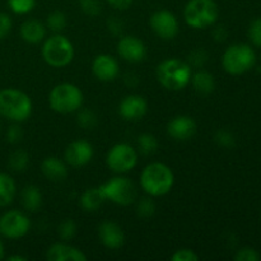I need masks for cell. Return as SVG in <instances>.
<instances>
[{"mask_svg":"<svg viewBox=\"0 0 261 261\" xmlns=\"http://www.w3.org/2000/svg\"><path fill=\"white\" fill-rule=\"evenodd\" d=\"M150 28L162 40H173L178 33V20L172 12L166 9L157 10L150 15Z\"/></svg>","mask_w":261,"mask_h":261,"instance_id":"cell-11","label":"cell"},{"mask_svg":"<svg viewBox=\"0 0 261 261\" xmlns=\"http://www.w3.org/2000/svg\"><path fill=\"white\" fill-rule=\"evenodd\" d=\"M249 38L256 47H261V18H256L250 23Z\"/></svg>","mask_w":261,"mask_h":261,"instance_id":"cell-35","label":"cell"},{"mask_svg":"<svg viewBox=\"0 0 261 261\" xmlns=\"http://www.w3.org/2000/svg\"><path fill=\"white\" fill-rule=\"evenodd\" d=\"M48 261H86L87 256L76 247L66 244H54L46 252Z\"/></svg>","mask_w":261,"mask_h":261,"instance_id":"cell-18","label":"cell"},{"mask_svg":"<svg viewBox=\"0 0 261 261\" xmlns=\"http://www.w3.org/2000/svg\"><path fill=\"white\" fill-rule=\"evenodd\" d=\"M172 261H198L199 255L194 250L180 249L171 256Z\"/></svg>","mask_w":261,"mask_h":261,"instance_id":"cell-37","label":"cell"},{"mask_svg":"<svg viewBox=\"0 0 261 261\" xmlns=\"http://www.w3.org/2000/svg\"><path fill=\"white\" fill-rule=\"evenodd\" d=\"M9 167L15 172H23L30 165V155L24 150H15L9 157Z\"/></svg>","mask_w":261,"mask_h":261,"instance_id":"cell-26","label":"cell"},{"mask_svg":"<svg viewBox=\"0 0 261 261\" xmlns=\"http://www.w3.org/2000/svg\"><path fill=\"white\" fill-rule=\"evenodd\" d=\"M208 60V54L204 50H194L189 54V61L188 64L190 66H195V68H200L204 66V64Z\"/></svg>","mask_w":261,"mask_h":261,"instance_id":"cell-36","label":"cell"},{"mask_svg":"<svg viewBox=\"0 0 261 261\" xmlns=\"http://www.w3.org/2000/svg\"><path fill=\"white\" fill-rule=\"evenodd\" d=\"M219 9L214 0H189L184 8V19L194 30H205L216 24Z\"/></svg>","mask_w":261,"mask_h":261,"instance_id":"cell-4","label":"cell"},{"mask_svg":"<svg viewBox=\"0 0 261 261\" xmlns=\"http://www.w3.org/2000/svg\"><path fill=\"white\" fill-rule=\"evenodd\" d=\"M82 10L89 17H97L102 10L101 0H79Z\"/></svg>","mask_w":261,"mask_h":261,"instance_id":"cell-33","label":"cell"},{"mask_svg":"<svg viewBox=\"0 0 261 261\" xmlns=\"http://www.w3.org/2000/svg\"><path fill=\"white\" fill-rule=\"evenodd\" d=\"M50 107L58 114H71L78 111L83 103L81 88L73 83H60L48 94Z\"/></svg>","mask_w":261,"mask_h":261,"instance_id":"cell-6","label":"cell"},{"mask_svg":"<svg viewBox=\"0 0 261 261\" xmlns=\"http://www.w3.org/2000/svg\"><path fill=\"white\" fill-rule=\"evenodd\" d=\"M4 252H5V249H4V245H3L2 240H0V260L4 257Z\"/></svg>","mask_w":261,"mask_h":261,"instance_id":"cell-44","label":"cell"},{"mask_svg":"<svg viewBox=\"0 0 261 261\" xmlns=\"http://www.w3.org/2000/svg\"><path fill=\"white\" fill-rule=\"evenodd\" d=\"M138 153L132 145L126 143H119L109 150L106 155V163L110 170L116 173H126L137 166Z\"/></svg>","mask_w":261,"mask_h":261,"instance_id":"cell-9","label":"cell"},{"mask_svg":"<svg viewBox=\"0 0 261 261\" xmlns=\"http://www.w3.org/2000/svg\"><path fill=\"white\" fill-rule=\"evenodd\" d=\"M32 114L30 96L17 88L0 91V116L14 122H23Z\"/></svg>","mask_w":261,"mask_h":261,"instance_id":"cell-2","label":"cell"},{"mask_svg":"<svg viewBox=\"0 0 261 261\" xmlns=\"http://www.w3.org/2000/svg\"><path fill=\"white\" fill-rule=\"evenodd\" d=\"M41 171L47 180L53 182H61L68 177V167L64 161L58 157H47L41 163Z\"/></svg>","mask_w":261,"mask_h":261,"instance_id":"cell-19","label":"cell"},{"mask_svg":"<svg viewBox=\"0 0 261 261\" xmlns=\"http://www.w3.org/2000/svg\"><path fill=\"white\" fill-rule=\"evenodd\" d=\"M94 150L91 143L87 140H74L66 147L64 158L71 167H82L91 162Z\"/></svg>","mask_w":261,"mask_h":261,"instance_id":"cell-12","label":"cell"},{"mask_svg":"<svg viewBox=\"0 0 261 261\" xmlns=\"http://www.w3.org/2000/svg\"><path fill=\"white\" fill-rule=\"evenodd\" d=\"M106 195H105L102 186H96V188L87 189L81 196V206L86 212H96L103 205L106 201Z\"/></svg>","mask_w":261,"mask_h":261,"instance_id":"cell-21","label":"cell"},{"mask_svg":"<svg viewBox=\"0 0 261 261\" xmlns=\"http://www.w3.org/2000/svg\"><path fill=\"white\" fill-rule=\"evenodd\" d=\"M17 186L13 177L8 173L0 172V208L8 206L14 200Z\"/></svg>","mask_w":261,"mask_h":261,"instance_id":"cell-23","label":"cell"},{"mask_svg":"<svg viewBox=\"0 0 261 261\" xmlns=\"http://www.w3.org/2000/svg\"><path fill=\"white\" fill-rule=\"evenodd\" d=\"M214 142H216L219 147L227 148V149L233 148L234 144H236V139H234L233 134H232L231 132H228V130L224 129L218 130V132L214 134Z\"/></svg>","mask_w":261,"mask_h":261,"instance_id":"cell-31","label":"cell"},{"mask_svg":"<svg viewBox=\"0 0 261 261\" xmlns=\"http://www.w3.org/2000/svg\"><path fill=\"white\" fill-rule=\"evenodd\" d=\"M148 111V103L142 96L130 94L126 96L119 105V114L127 121L140 120Z\"/></svg>","mask_w":261,"mask_h":261,"instance_id":"cell-14","label":"cell"},{"mask_svg":"<svg viewBox=\"0 0 261 261\" xmlns=\"http://www.w3.org/2000/svg\"><path fill=\"white\" fill-rule=\"evenodd\" d=\"M191 66L180 59H167L157 66V79L168 91H181L191 79Z\"/></svg>","mask_w":261,"mask_h":261,"instance_id":"cell-3","label":"cell"},{"mask_svg":"<svg viewBox=\"0 0 261 261\" xmlns=\"http://www.w3.org/2000/svg\"><path fill=\"white\" fill-rule=\"evenodd\" d=\"M190 82L194 89L200 94H211L216 88L214 76L205 70H199L195 74H193Z\"/></svg>","mask_w":261,"mask_h":261,"instance_id":"cell-24","label":"cell"},{"mask_svg":"<svg viewBox=\"0 0 261 261\" xmlns=\"http://www.w3.org/2000/svg\"><path fill=\"white\" fill-rule=\"evenodd\" d=\"M117 53L129 63H139L147 55L144 42L134 36H125L117 42Z\"/></svg>","mask_w":261,"mask_h":261,"instance_id":"cell-13","label":"cell"},{"mask_svg":"<svg viewBox=\"0 0 261 261\" xmlns=\"http://www.w3.org/2000/svg\"><path fill=\"white\" fill-rule=\"evenodd\" d=\"M35 5L36 0H8V7L14 14H27Z\"/></svg>","mask_w":261,"mask_h":261,"instance_id":"cell-29","label":"cell"},{"mask_svg":"<svg viewBox=\"0 0 261 261\" xmlns=\"http://www.w3.org/2000/svg\"><path fill=\"white\" fill-rule=\"evenodd\" d=\"M175 184V175L167 165L153 162L145 166L140 175V185L150 196H162L170 193Z\"/></svg>","mask_w":261,"mask_h":261,"instance_id":"cell-1","label":"cell"},{"mask_svg":"<svg viewBox=\"0 0 261 261\" xmlns=\"http://www.w3.org/2000/svg\"><path fill=\"white\" fill-rule=\"evenodd\" d=\"M167 133L175 140H189L196 133V122L193 117L180 115L171 120L167 124Z\"/></svg>","mask_w":261,"mask_h":261,"instance_id":"cell-16","label":"cell"},{"mask_svg":"<svg viewBox=\"0 0 261 261\" xmlns=\"http://www.w3.org/2000/svg\"><path fill=\"white\" fill-rule=\"evenodd\" d=\"M138 147L144 155L153 154L158 149V140L153 134L144 133L138 138Z\"/></svg>","mask_w":261,"mask_h":261,"instance_id":"cell-25","label":"cell"},{"mask_svg":"<svg viewBox=\"0 0 261 261\" xmlns=\"http://www.w3.org/2000/svg\"><path fill=\"white\" fill-rule=\"evenodd\" d=\"M12 18L7 13L0 12V40L5 38L12 30Z\"/></svg>","mask_w":261,"mask_h":261,"instance_id":"cell-38","label":"cell"},{"mask_svg":"<svg viewBox=\"0 0 261 261\" xmlns=\"http://www.w3.org/2000/svg\"><path fill=\"white\" fill-rule=\"evenodd\" d=\"M42 58L53 68H64L74 59V46L65 36L56 33L45 41L42 46Z\"/></svg>","mask_w":261,"mask_h":261,"instance_id":"cell-7","label":"cell"},{"mask_svg":"<svg viewBox=\"0 0 261 261\" xmlns=\"http://www.w3.org/2000/svg\"><path fill=\"white\" fill-rule=\"evenodd\" d=\"M31 228V221L23 212L12 209L0 216V234L5 239H22Z\"/></svg>","mask_w":261,"mask_h":261,"instance_id":"cell-10","label":"cell"},{"mask_svg":"<svg viewBox=\"0 0 261 261\" xmlns=\"http://www.w3.org/2000/svg\"><path fill=\"white\" fill-rule=\"evenodd\" d=\"M119 64L116 59L107 54H101L94 58L92 63V71L98 81L111 82L119 75Z\"/></svg>","mask_w":261,"mask_h":261,"instance_id":"cell-15","label":"cell"},{"mask_svg":"<svg viewBox=\"0 0 261 261\" xmlns=\"http://www.w3.org/2000/svg\"><path fill=\"white\" fill-rule=\"evenodd\" d=\"M76 229H78V227H76V223L73 219H65L58 227V234L60 236L61 240L68 241V240H71L75 236Z\"/></svg>","mask_w":261,"mask_h":261,"instance_id":"cell-30","label":"cell"},{"mask_svg":"<svg viewBox=\"0 0 261 261\" xmlns=\"http://www.w3.org/2000/svg\"><path fill=\"white\" fill-rule=\"evenodd\" d=\"M155 212V204L152 199L149 198H143L138 201L137 205V213L138 216L142 218H149L154 214Z\"/></svg>","mask_w":261,"mask_h":261,"instance_id":"cell-32","label":"cell"},{"mask_svg":"<svg viewBox=\"0 0 261 261\" xmlns=\"http://www.w3.org/2000/svg\"><path fill=\"white\" fill-rule=\"evenodd\" d=\"M8 260L9 261H25L24 256H19V255H13V256H9L8 257Z\"/></svg>","mask_w":261,"mask_h":261,"instance_id":"cell-43","label":"cell"},{"mask_svg":"<svg viewBox=\"0 0 261 261\" xmlns=\"http://www.w3.org/2000/svg\"><path fill=\"white\" fill-rule=\"evenodd\" d=\"M106 2L117 10H126L133 4V0H106Z\"/></svg>","mask_w":261,"mask_h":261,"instance_id":"cell-41","label":"cell"},{"mask_svg":"<svg viewBox=\"0 0 261 261\" xmlns=\"http://www.w3.org/2000/svg\"><path fill=\"white\" fill-rule=\"evenodd\" d=\"M46 25L36 19L25 20L20 25V37L28 43H38L45 38Z\"/></svg>","mask_w":261,"mask_h":261,"instance_id":"cell-20","label":"cell"},{"mask_svg":"<svg viewBox=\"0 0 261 261\" xmlns=\"http://www.w3.org/2000/svg\"><path fill=\"white\" fill-rule=\"evenodd\" d=\"M256 64V54L246 43L231 45L222 56V65L231 75H241L251 70Z\"/></svg>","mask_w":261,"mask_h":261,"instance_id":"cell-5","label":"cell"},{"mask_svg":"<svg viewBox=\"0 0 261 261\" xmlns=\"http://www.w3.org/2000/svg\"><path fill=\"white\" fill-rule=\"evenodd\" d=\"M76 121H78L79 126H82L86 130H89L93 129L98 124V117L91 110H81L78 112V116H76Z\"/></svg>","mask_w":261,"mask_h":261,"instance_id":"cell-28","label":"cell"},{"mask_svg":"<svg viewBox=\"0 0 261 261\" xmlns=\"http://www.w3.org/2000/svg\"><path fill=\"white\" fill-rule=\"evenodd\" d=\"M46 24L54 32L59 33L66 27L68 24V19H66L65 13H63L61 10H54L53 13L47 15V20H46Z\"/></svg>","mask_w":261,"mask_h":261,"instance_id":"cell-27","label":"cell"},{"mask_svg":"<svg viewBox=\"0 0 261 261\" xmlns=\"http://www.w3.org/2000/svg\"><path fill=\"white\" fill-rule=\"evenodd\" d=\"M107 27H109V31L112 33V35L117 36V35H121L122 30H124V24L120 19L117 18H110L107 20Z\"/></svg>","mask_w":261,"mask_h":261,"instance_id":"cell-40","label":"cell"},{"mask_svg":"<svg viewBox=\"0 0 261 261\" xmlns=\"http://www.w3.org/2000/svg\"><path fill=\"white\" fill-rule=\"evenodd\" d=\"M98 236L102 245L107 249H120L125 242V233L122 228L111 221H105L99 224Z\"/></svg>","mask_w":261,"mask_h":261,"instance_id":"cell-17","label":"cell"},{"mask_svg":"<svg viewBox=\"0 0 261 261\" xmlns=\"http://www.w3.org/2000/svg\"><path fill=\"white\" fill-rule=\"evenodd\" d=\"M20 201L25 211L37 212L42 205V194L36 185H27L20 194Z\"/></svg>","mask_w":261,"mask_h":261,"instance_id":"cell-22","label":"cell"},{"mask_svg":"<svg viewBox=\"0 0 261 261\" xmlns=\"http://www.w3.org/2000/svg\"><path fill=\"white\" fill-rule=\"evenodd\" d=\"M227 36H228V32H227V30L223 25H218V27H216L213 30V38L217 42H223V41H226Z\"/></svg>","mask_w":261,"mask_h":261,"instance_id":"cell-42","label":"cell"},{"mask_svg":"<svg viewBox=\"0 0 261 261\" xmlns=\"http://www.w3.org/2000/svg\"><path fill=\"white\" fill-rule=\"evenodd\" d=\"M23 138V132L20 129V126L18 125H12V126L8 129L7 132V140L10 143V144H17L22 140Z\"/></svg>","mask_w":261,"mask_h":261,"instance_id":"cell-39","label":"cell"},{"mask_svg":"<svg viewBox=\"0 0 261 261\" xmlns=\"http://www.w3.org/2000/svg\"><path fill=\"white\" fill-rule=\"evenodd\" d=\"M234 260L236 261H260L261 255L259 251L252 247H242L234 255Z\"/></svg>","mask_w":261,"mask_h":261,"instance_id":"cell-34","label":"cell"},{"mask_svg":"<svg viewBox=\"0 0 261 261\" xmlns=\"http://www.w3.org/2000/svg\"><path fill=\"white\" fill-rule=\"evenodd\" d=\"M101 186L107 200L117 205H130L137 199V188L127 177H114Z\"/></svg>","mask_w":261,"mask_h":261,"instance_id":"cell-8","label":"cell"}]
</instances>
